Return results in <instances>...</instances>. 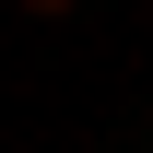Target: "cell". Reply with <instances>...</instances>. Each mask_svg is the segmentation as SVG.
<instances>
[{
  "label": "cell",
  "mask_w": 153,
  "mask_h": 153,
  "mask_svg": "<svg viewBox=\"0 0 153 153\" xmlns=\"http://www.w3.org/2000/svg\"><path fill=\"white\" fill-rule=\"evenodd\" d=\"M24 12H36V24H59V12H71V0H24Z\"/></svg>",
  "instance_id": "obj_1"
}]
</instances>
